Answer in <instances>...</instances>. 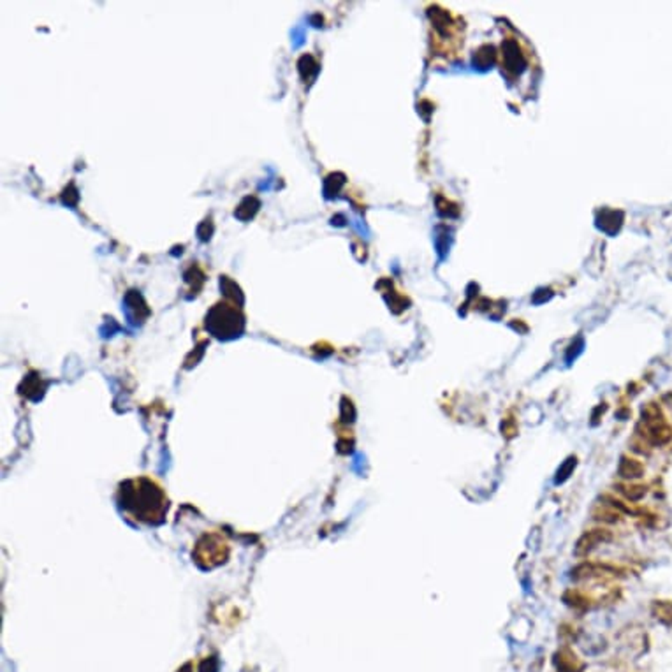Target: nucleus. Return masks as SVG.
I'll return each instance as SVG.
<instances>
[{
  "label": "nucleus",
  "instance_id": "nucleus-1",
  "mask_svg": "<svg viewBox=\"0 0 672 672\" xmlns=\"http://www.w3.org/2000/svg\"><path fill=\"white\" fill-rule=\"evenodd\" d=\"M120 505L132 520L148 524L164 521L167 512V498L162 488L150 479H138L121 484Z\"/></svg>",
  "mask_w": 672,
  "mask_h": 672
},
{
  "label": "nucleus",
  "instance_id": "nucleus-2",
  "mask_svg": "<svg viewBox=\"0 0 672 672\" xmlns=\"http://www.w3.org/2000/svg\"><path fill=\"white\" fill-rule=\"evenodd\" d=\"M206 328L219 338L239 336L243 331V316L239 313V310L232 308L225 303H219L210 310L208 317H206Z\"/></svg>",
  "mask_w": 672,
  "mask_h": 672
},
{
  "label": "nucleus",
  "instance_id": "nucleus-3",
  "mask_svg": "<svg viewBox=\"0 0 672 672\" xmlns=\"http://www.w3.org/2000/svg\"><path fill=\"white\" fill-rule=\"evenodd\" d=\"M607 539H609V535L602 530L588 532V534L582 535L581 541L577 542V549H575V553H577V555H586V553H589L592 549H595L596 544L607 541Z\"/></svg>",
  "mask_w": 672,
  "mask_h": 672
},
{
  "label": "nucleus",
  "instance_id": "nucleus-4",
  "mask_svg": "<svg viewBox=\"0 0 672 672\" xmlns=\"http://www.w3.org/2000/svg\"><path fill=\"white\" fill-rule=\"evenodd\" d=\"M620 474L623 477H639L641 475V464L635 463L634 460H623L620 464Z\"/></svg>",
  "mask_w": 672,
  "mask_h": 672
}]
</instances>
